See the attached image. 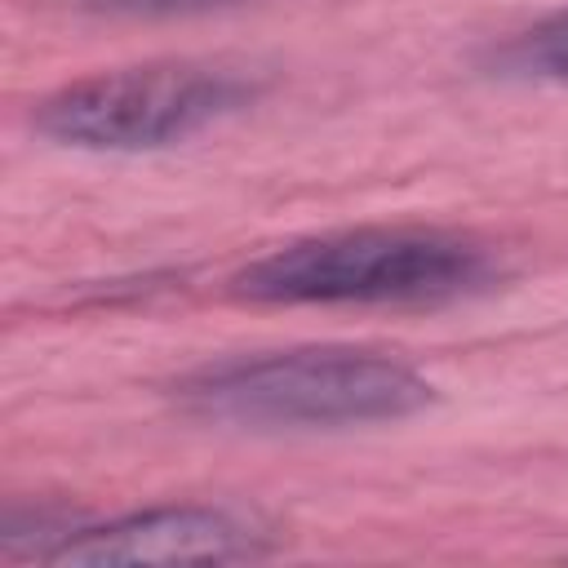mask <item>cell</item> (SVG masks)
<instances>
[{
  "label": "cell",
  "mask_w": 568,
  "mask_h": 568,
  "mask_svg": "<svg viewBox=\"0 0 568 568\" xmlns=\"http://www.w3.org/2000/svg\"><path fill=\"white\" fill-rule=\"evenodd\" d=\"M253 93L257 84L231 67L146 62L62 84L36 106L31 124L75 151H160L235 115Z\"/></svg>",
  "instance_id": "3"
},
{
  "label": "cell",
  "mask_w": 568,
  "mask_h": 568,
  "mask_svg": "<svg viewBox=\"0 0 568 568\" xmlns=\"http://www.w3.org/2000/svg\"><path fill=\"white\" fill-rule=\"evenodd\" d=\"M493 280L484 244L435 226H355L288 240L248 262L231 288L262 306L448 302Z\"/></svg>",
  "instance_id": "2"
},
{
  "label": "cell",
  "mask_w": 568,
  "mask_h": 568,
  "mask_svg": "<svg viewBox=\"0 0 568 568\" xmlns=\"http://www.w3.org/2000/svg\"><path fill=\"white\" fill-rule=\"evenodd\" d=\"M501 67L528 80L568 84V9L546 13L501 49Z\"/></svg>",
  "instance_id": "5"
},
{
  "label": "cell",
  "mask_w": 568,
  "mask_h": 568,
  "mask_svg": "<svg viewBox=\"0 0 568 568\" xmlns=\"http://www.w3.org/2000/svg\"><path fill=\"white\" fill-rule=\"evenodd\" d=\"M58 4L80 13H106V18H191V13H213L244 0H58Z\"/></svg>",
  "instance_id": "6"
},
{
  "label": "cell",
  "mask_w": 568,
  "mask_h": 568,
  "mask_svg": "<svg viewBox=\"0 0 568 568\" xmlns=\"http://www.w3.org/2000/svg\"><path fill=\"white\" fill-rule=\"evenodd\" d=\"M178 399L204 422L248 430H337L422 413L435 386L404 359L351 346H306L204 364Z\"/></svg>",
  "instance_id": "1"
},
{
  "label": "cell",
  "mask_w": 568,
  "mask_h": 568,
  "mask_svg": "<svg viewBox=\"0 0 568 568\" xmlns=\"http://www.w3.org/2000/svg\"><path fill=\"white\" fill-rule=\"evenodd\" d=\"M266 550V537L222 506H151L71 528L49 550V564H235Z\"/></svg>",
  "instance_id": "4"
}]
</instances>
